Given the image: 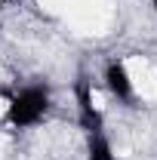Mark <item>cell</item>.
Here are the masks:
<instances>
[{
	"label": "cell",
	"mask_w": 157,
	"mask_h": 160,
	"mask_svg": "<svg viewBox=\"0 0 157 160\" xmlns=\"http://www.w3.org/2000/svg\"><path fill=\"white\" fill-rule=\"evenodd\" d=\"M105 83H108V89H111L120 102H133V80H129L126 68H123L120 62H111V65L105 68Z\"/></svg>",
	"instance_id": "cell-3"
},
{
	"label": "cell",
	"mask_w": 157,
	"mask_h": 160,
	"mask_svg": "<svg viewBox=\"0 0 157 160\" xmlns=\"http://www.w3.org/2000/svg\"><path fill=\"white\" fill-rule=\"evenodd\" d=\"M49 111V92L46 86H25L22 92L9 96V111H6V120L13 126H34L43 120V114Z\"/></svg>",
	"instance_id": "cell-1"
},
{
	"label": "cell",
	"mask_w": 157,
	"mask_h": 160,
	"mask_svg": "<svg viewBox=\"0 0 157 160\" xmlns=\"http://www.w3.org/2000/svg\"><path fill=\"white\" fill-rule=\"evenodd\" d=\"M86 151H89V160H117V157H114V151H111V142L105 139L102 132H89V145H86Z\"/></svg>",
	"instance_id": "cell-4"
},
{
	"label": "cell",
	"mask_w": 157,
	"mask_h": 160,
	"mask_svg": "<svg viewBox=\"0 0 157 160\" xmlns=\"http://www.w3.org/2000/svg\"><path fill=\"white\" fill-rule=\"evenodd\" d=\"M74 99H77V120L86 132H102V111L93 105V86L89 80L80 77L74 83Z\"/></svg>",
	"instance_id": "cell-2"
},
{
	"label": "cell",
	"mask_w": 157,
	"mask_h": 160,
	"mask_svg": "<svg viewBox=\"0 0 157 160\" xmlns=\"http://www.w3.org/2000/svg\"><path fill=\"white\" fill-rule=\"evenodd\" d=\"M154 9H157V0H154Z\"/></svg>",
	"instance_id": "cell-5"
}]
</instances>
